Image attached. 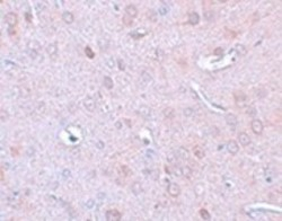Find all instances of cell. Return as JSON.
I'll return each mask as SVG.
<instances>
[{"label":"cell","instance_id":"obj_1","mask_svg":"<svg viewBox=\"0 0 282 221\" xmlns=\"http://www.w3.org/2000/svg\"><path fill=\"white\" fill-rule=\"evenodd\" d=\"M167 192L173 198H177L180 194V187L176 183H169L167 186Z\"/></svg>","mask_w":282,"mask_h":221},{"label":"cell","instance_id":"obj_2","mask_svg":"<svg viewBox=\"0 0 282 221\" xmlns=\"http://www.w3.org/2000/svg\"><path fill=\"white\" fill-rule=\"evenodd\" d=\"M235 96V101H236V105L238 107H244L246 105V95L241 92H236L234 94Z\"/></svg>","mask_w":282,"mask_h":221},{"label":"cell","instance_id":"obj_3","mask_svg":"<svg viewBox=\"0 0 282 221\" xmlns=\"http://www.w3.org/2000/svg\"><path fill=\"white\" fill-rule=\"evenodd\" d=\"M106 220L108 221H119L121 220V213L115 209H112V210H108L106 212Z\"/></svg>","mask_w":282,"mask_h":221},{"label":"cell","instance_id":"obj_4","mask_svg":"<svg viewBox=\"0 0 282 221\" xmlns=\"http://www.w3.org/2000/svg\"><path fill=\"white\" fill-rule=\"evenodd\" d=\"M250 126H252V130H253V132H254L255 134H261L262 132H263V123L261 122L259 120H253L252 121V123H250Z\"/></svg>","mask_w":282,"mask_h":221},{"label":"cell","instance_id":"obj_5","mask_svg":"<svg viewBox=\"0 0 282 221\" xmlns=\"http://www.w3.org/2000/svg\"><path fill=\"white\" fill-rule=\"evenodd\" d=\"M5 20L10 27H14L15 25L17 24V22H18V17H17V15L15 14V13H8L5 16Z\"/></svg>","mask_w":282,"mask_h":221},{"label":"cell","instance_id":"obj_6","mask_svg":"<svg viewBox=\"0 0 282 221\" xmlns=\"http://www.w3.org/2000/svg\"><path fill=\"white\" fill-rule=\"evenodd\" d=\"M227 150H228V152L231 153V155H236L237 152L239 151L238 143H237L235 140H230L229 142L227 143Z\"/></svg>","mask_w":282,"mask_h":221},{"label":"cell","instance_id":"obj_7","mask_svg":"<svg viewBox=\"0 0 282 221\" xmlns=\"http://www.w3.org/2000/svg\"><path fill=\"white\" fill-rule=\"evenodd\" d=\"M238 141L241 143L243 147H247L250 143V135L246 133V132H241L238 134Z\"/></svg>","mask_w":282,"mask_h":221},{"label":"cell","instance_id":"obj_8","mask_svg":"<svg viewBox=\"0 0 282 221\" xmlns=\"http://www.w3.org/2000/svg\"><path fill=\"white\" fill-rule=\"evenodd\" d=\"M125 14H126V16L131 17V18H134V17H137V15H138V9H137L135 6L129 5L125 7Z\"/></svg>","mask_w":282,"mask_h":221},{"label":"cell","instance_id":"obj_9","mask_svg":"<svg viewBox=\"0 0 282 221\" xmlns=\"http://www.w3.org/2000/svg\"><path fill=\"white\" fill-rule=\"evenodd\" d=\"M83 105H85V107H86L89 112L95 110V107H96V105H95V101H94L92 98H90V97H87V98L83 101Z\"/></svg>","mask_w":282,"mask_h":221},{"label":"cell","instance_id":"obj_10","mask_svg":"<svg viewBox=\"0 0 282 221\" xmlns=\"http://www.w3.org/2000/svg\"><path fill=\"white\" fill-rule=\"evenodd\" d=\"M200 22V16L198 13H195V11H192L190 15H189V23L191 24V25H198Z\"/></svg>","mask_w":282,"mask_h":221},{"label":"cell","instance_id":"obj_11","mask_svg":"<svg viewBox=\"0 0 282 221\" xmlns=\"http://www.w3.org/2000/svg\"><path fill=\"white\" fill-rule=\"evenodd\" d=\"M46 52H47V54L50 55V56H56V54H58V45L56 44H54V43H52V44H50V45H47V47H46Z\"/></svg>","mask_w":282,"mask_h":221},{"label":"cell","instance_id":"obj_12","mask_svg":"<svg viewBox=\"0 0 282 221\" xmlns=\"http://www.w3.org/2000/svg\"><path fill=\"white\" fill-rule=\"evenodd\" d=\"M226 122L230 126H236L237 125V116L234 114H227L226 115Z\"/></svg>","mask_w":282,"mask_h":221},{"label":"cell","instance_id":"obj_13","mask_svg":"<svg viewBox=\"0 0 282 221\" xmlns=\"http://www.w3.org/2000/svg\"><path fill=\"white\" fill-rule=\"evenodd\" d=\"M62 19L65 20V23L71 24V23H74V15H72V13H70V11H65V13L62 14Z\"/></svg>","mask_w":282,"mask_h":221},{"label":"cell","instance_id":"obj_14","mask_svg":"<svg viewBox=\"0 0 282 221\" xmlns=\"http://www.w3.org/2000/svg\"><path fill=\"white\" fill-rule=\"evenodd\" d=\"M235 50H236L237 54L241 55V56H244V55H246V53H247V49H246V46L243 45V44H236Z\"/></svg>","mask_w":282,"mask_h":221},{"label":"cell","instance_id":"obj_15","mask_svg":"<svg viewBox=\"0 0 282 221\" xmlns=\"http://www.w3.org/2000/svg\"><path fill=\"white\" fill-rule=\"evenodd\" d=\"M131 189H132L133 194L138 195V194H140L142 192V186H141V184H140L139 182H134L133 184H132V186H131Z\"/></svg>","mask_w":282,"mask_h":221},{"label":"cell","instance_id":"obj_16","mask_svg":"<svg viewBox=\"0 0 282 221\" xmlns=\"http://www.w3.org/2000/svg\"><path fill=\"white\" fill-rule=\"evenodd\" d=\"M193 153H194V156L196 157V158H199V159H202L204 157V150L202 149L201 147H194V149H193Z\"/></svg>","mask_w":282,"mask_h":221},{"label":"cell","instance_id":"obj_17","mask_svg":"<svg viewBox=\"0 0 282 221\" xmlns=\"http://www.w3.org/2000/svg\"><path fill=\"white\" fill-rule=\"evenodd\" d=\"M104 86H105V88H107V89H112L113 88V86H114V83H113V80L111 79V77H108V76H106V77H104Z\"/></svg>","mask_w":282,"mask_h":221},{"label":"cell","instance_id":"obj_18","mask_svg":"<svg viewBox=\"0 0 282 221\" xmlns=\"http://www.w3.org/2000/svg\"><path fill=\"white\" fill-rule=\"evenodd\" d=\"M200 216H201V218H202L203 220H210V219H211L210 213H209L208 210H205V209H201V210H200Z\"/></svg>","mask_w":282,"mask_h":221},{"label":"cell","instance_id":"obj_19","mask_svg":"<svg viewBox=\"0 0 282 221\" xmlns=\"http://www.w3.org/2000/svg\"><path fill=\"white\" fill-rule=\"evenodd\" d=\"M85 54H86V56L89 58V59H94V56H95V53L92 52V50L89 46H86V47H85Z\"/></svg>","mask_w":282,"mask_h":221},{"label":"cell","instance_id":"obj_20","mask_svg":"<svg viewBox=\"0 0 282 221\" xmlns=\"http://www.w3.org/2000/svg\"><path fill=\"white\" fill-rule=\"evenodd\" d=\"M8 117H9V115H8V113L5 110H2L0 112V120L2 121V122H6V121L8 120Z\"/></svg>","mask_w":282,"mask_h":221},{"label":"cell","instance_id":"obj_21","mask_svg":"<svg viewBox=\"0 0 282 221\" xmlns=\"http://www.w3.org/2000/svg\"><path fill=\"white\" fill-rule=\"evenodd\" d=\"M164 115L166 116V117H173L174 116V110L173 108H166V110H164Z\"/></svg>","mask_w":282,"mask_h":221},{"label":"cell","instance_id":"obj_22","mask_svg":"<svg viewBox=\"0 0 282 221\" xmlns=\"http://www.w3.org/2000/svg\"><path fill=\"white\" fill-rule=\"evenodd\" d=\"M148 18L151 20V22H156L157 20V15H156V13H153V10H149L148 11Z\"/></svg>","mask_w":282,"mask_h":221},{"label":"cell","instance_id":"obj_23","mask_svg":"<svg viewBox=\"0 0 282 221\" xmlns=\"http://www.w3.org/2000/svg\"><path fill=\"white\" fill-rule=\"evenodd\" d=\"M123 23H124V25H126V26H131V25H132V18L129 17V16H124V17H123Z\"/></svg>","mask_w":282,"mask_h":221},{"label":"cell","instance_id":"obj_24","mask_svg":"<svg viewBox=\"0 0 282 221\" xmlns=\"http://www.w3.org/2000/svg\"><path fill=\"white\" fill-rule=\"evenodd\" d=\"M117 65H119V68H120L121 70H124L125 69V65H124V62H123V60H119L117 61Z\"/></svg>","mask_w":282,"mask_h":221},{"label":"cell","instance_id":"obj_25","mask_svg":"<svg viewBox=\"0 0 282 221\" xmlns=\"http://www.w3.org/2000/svg\"><path fill=\"white\" fill-rule=\"evenodd\" d=\"M167 11H168V9H167L166 7H160V8H159V13H160V15H166Z\"/></svg>","mask_w":282,"mask_h":221},{"label":"cell","instance_id":"obj_26","mask_svg":"<svg viewBox=\"0 0 282 221\" xmlns=\"http://www.w3.org/2000/svg\"><path fill=\"white\" fill-rule=\"evenodd\" d=\"M25 18H26L27 22L31 23V22H32V15L29 14V13H26V14H25Z\"/></svg>","mask_w":282,"mask_h":221},{"label":"cell","instance_id":"obj_27","mask_svg":"<svg viewBox=\"0 0 282 221\" xmlns=\"http://www.w3.org/2000/svg\"><path fill=\"white\" fill-rule=\"evenodd\" d=\"M214 54L221 55V54H222V49H221V47H219V49H216V50H214Z\"/></svg>","mask_w":282,"mask_h":221},{"label":"cell","instance_id":"obj_28","mask_svg":"<svg viewBox=\"0 0 282 221\" xmlns=\"http://www.w3.org/2000/svg\"><path fill=\"white\" fill-rule=\"evenodd\" d=\"M184 113H185V115H187V116H189V115H191V114H192L193 112H192V110H191V108H186V110H185V112H184Z\"/></svg>","mask_w":282,"mask_h":221},{"label":"cell","instance_id":"obj_29","mask_svg":"<svg viewBox=\"0 0 282 221\" xmlns=\"http://www.w3.org/2000/svg\"><path fill=\"white\" fill-rule=\"evenodd\" d=\"M9 29H10V31H8V33H9V34H15V31H14V28H13V27H10Z\"/></svg>","mask_w":282,"mask_h":221}]
</instances>
